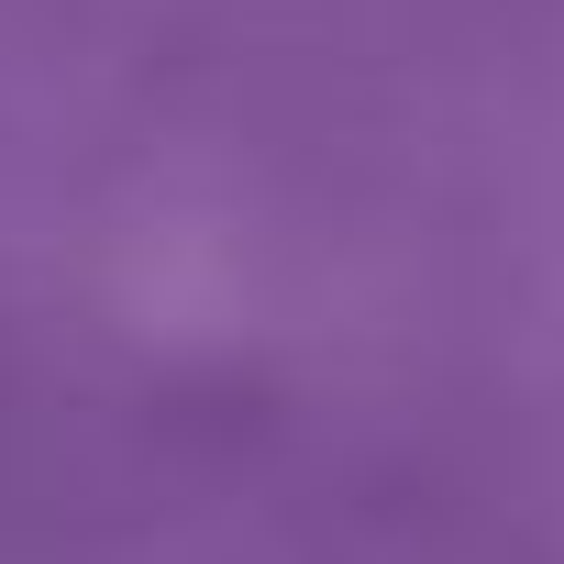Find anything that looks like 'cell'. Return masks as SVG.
Returning <instances> with one entry per match:
<instances>
[]
</instances>
